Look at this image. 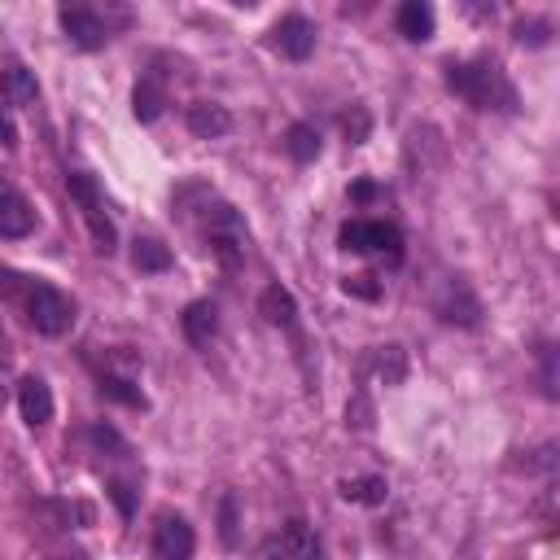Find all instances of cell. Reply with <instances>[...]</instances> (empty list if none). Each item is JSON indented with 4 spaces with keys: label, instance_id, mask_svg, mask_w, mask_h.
<instances>
[{
    "label": "cell",
    "instance_id": "31",
    "mask_svg": "<svg viewBox=\"0 0 560 560\" xmlns=\"http://www.w3.org/2000/svg\"><path fill=\"white\" fill-rule=\"evenodd\" d=\"M350 192H354V201H368V197H376V188H372V184H368V179H363V184H354V188H350Z\"/></svg>",
    "mask_w": 560,
    "mask_h": 560
},
{
    "label": "cell",
    "instance_id": "16",
    "mask_svg": "<svg viewBox=\"0 0 560 560\" xmlns=\"http://www.w3.org/2000/svg\"><path fill=\"white\" fill-rule=\"evenodd\" d=\"M398 31H402L411 44H424V39L433 35V9L420 4V0H407V4L398 9Z\"/></svg>",
    "mask_w": 560,
    "mask_h": 560
},
{
    "label": "cell",
    "instance_id": "10",
    "mask_svg": "<svg viewBox=\"0 0 560 560\" xmlns=\"http://www.w3.org/2000/svg\"><path fill=\"white\" fill-rule=\"evenodd\" d=\"M18 411H22V420H26L31 429H44V424L52 420V389H48L44 376H26V381L18 385Z\"/></svg>",
    "mask_w": 560,
    "mask_h": 560
},
{
    "label": "cell",
    "instance_id": "32",
    "mask_svg": "<svg viewBox=\"0 0 560 560\" xmlns=\"http://www.w3.org/2000/svg\"><path fill=\"white\" fill-rule=\"evenodd\" d=\"M66 560H88V556H66Z\"/></svg>",
    "mask_w": 560,
    "mask_h": 560
},
{
    "label": "cell",
    "instance_id": "3",
    "mask_svg": "<svg viewBox=\"0 0 560 560\" xmlns=\"http://www.w3.org/2000/svg\"><path fill=\"white\" fill-rule=\"evenodd\" d=\"M26 319H31L35 332L61 337V332L74 324V302H70L61 289L35 280V284H26Z\"/></svg>",
    "mask_w": 560,
    "mask_h": 560
},
{
    "label": "cell",
    "instance_id": "12",
    "mask_svg": "<svg viewBox=\"0 0 560 560\" xmlns=\"http://www.w3.org/2000/svg\"><path fill=\"white\" fill-rule=\"evenodd\" d=\"M179 328H184V337H188L192 346H210L214 332H219V311H214V302H188V311L179 315Z\"/></svg>",
    "mask_w": 560,
    "mask_h": 560
},
{
    "label": "cell",
    "instance_id": "29",
    "mask_svg": "<svg viewBox=\"0 0 560 560\" xmlns=\"http://www.w3.org/2000/svg\"><path fill=\"white\" fill-rule=\"evenodd\" d=\"M109 494H114V503H118V512H122V516H131V481H122V477H114V481H109Z\"/></svg>",
    "mask_w": 560,
    "mask_h": 560
},
{
    "label": "cell",
    "instance_id": "22",
    "mask_svg": "<svg viewBox=\"0 0 560 560\" xmlns=\"http://www.w3.org/2000/svg\"><path fill=\"white\" fill-rule=\"evenodd\" d=\"M337 241H341V249H350V254H368V249H372V219H350Z\"/></svg>",
    "mask_w": 560,
    "mask_h": 560
},
{
    "label": "cell",
    "instance_id": "21",
    "mask_svg": "<svg viewBox=\"0 0 560 560\" xmlns=\"http://www.w3.org/2000/svg\"><path fill=\"white\" fill-rule=\"evenodd\" d=\"M376 376H381L385 385H402V376H407V350H402L398 341L376 346Z\"/></svg>",
    "mask_w": 560,
    "mask_h": 560
},
{
    "label": "cell",
    "instance_id": "15",
    "mask_svg": "<svg viewBox=\"0 0 560 560\" xmlns=\"http://www.w3.org/2000/svg\"><path fill=\"white\" fill-rule=\"evenodd\" d=\"M258 315H262L267 324H276V328H289L293 315H298V302H293V293H289L284 284H267L262 298H258Z\"/></svg>",
    "mask_w": 560,
    "mask_h": 560
},
{
    "label": "cell",
    "instance_id": "9",
    "mask_svg": "<svg viewBox=\"0 0 560 560\" xmlns=\"http://www.w3.org/2000/svg\"><path fill=\"white\" fill-rule=\"evenodd\" d=\"M311 551H315V538H311L306 521H284L262 547L267 560H311Z\"/></svg>",
    "mask_w": 560,
    "mask_h": 560
},
{
    "label": "cell",
    "instance_id": "6",
    "mask_svg": "<svg viewBox=\"0 0 560 560\" xmlns=\"http://www.w3.org/2000/svg\"><path fill=\"white\" fill-rule=\"evenodd\" d=\"M149 551H153V560H192L197 534H192V525H188L184 516H171V512H166V516L158 521V529H153Z\"/></svg>",
    "mask_w": 560,
    "mask_h": 560
},
{
    "label": "cell",
    "instance_id": "25",
    "mask_svg": "<svg viewBox=\"0 0 560 560\" xmlns=\"http://www.w3.org/2000/svg\"><path fill=\"white\" fill-rule=\"evenodd\" d=\"M219 538L223 547H236V494H223L219 503Z\"/></svg>",
    "mask_w": 560,
    "mask_h": 560
},
{
    "label": "cell",
    "instance_id": "7",
    "mask_svg": "<svg viewBox=\"0 0 560 560\" xmlns=\"http://www.w3.org/2000/svg\"><path fill=\"white\" fill-rule=\"evenodd\" d=\"M271 48H276L280 57H289V61H306L311 48H315V26H311V18L284 13V18L271 26Z\"/></svg>",
    "mask_w": 560,
    "mask_h": 560
},
{
    "label": "cell",
    "instance_id": "8",
    "mask_svg": "<svg viewBox=\"0 0 560 560\" xmlns=\"http://www.w3.org/2000/svg\"><path fill=\"white\" fill-rule=\"evenodd\" d=\"M433 311H438L446 324H459V328H472V324L481 319V302H477V293L468 289V280H459V276L446 280V289H442V298L433 302Z\"/></svg>",
    "mask_w": 560,
    "mask_h": 560
},
{
    "label": "cell",
    "instance_id": "11",
    "mask_svg": "<svg viewBox=\"0 0 560 560\" xmlns=\"http://www.w3.org/2000/svg\"><path fill=\"white\" fill-rule=\"evenodd\" d=\"M184 122H188V131L201 136V140H219V136L232 131V114H228L223 105H214V101L188 105V109H184Z\"/></svg>",
    "mask_w": 560,
    "mask_h": 560
},
{
    "label": "cell",
    "instance_id": "27",
    "mask_svg": "<svg viewBox=\"0 0 560 560\" xmlns=\"http://www.w3.org/2000/svg\"><path fill=\"white\" fill-rule=\"evenodd\" d=\"M341 289H346V293H354V298H368V302L381 293V289L372 284V276H368V271H359V276H346V280H341Z\"/></svg>",
    "mask_w": 560,
    "mask_h": 560
},
{
    "label": "cell",
    "instance_id": "17",
    "mask_svg": "<svg viewBox=\"0 0 560 560\" xmlns=\"http://www.w3.org/2000/svg\"><path fill=\"white\" fill-rule=\"evenodd\" d=\"M337 490H341L346 503H363V508H376V503H385V494H389L385 477H346Z\"/></svg>",
    "mask_w": 560,
    "mask_h": 560
},
{
    "label": "cell",
    "instance_id": "30",
    "mask_svg": "<svg viewBox=\"0 0 560 560\" xmlns=\"http://www.w3.org/2000/svg\"><path fill=\"white\" fill-rule=\"evenodd\" d=\"M0 144L4 149H18V127H13V118L0 109Z\"/></svg>",
    "mask_w": 560,
    "mask_h": 560
},
{
    "label": "cell",
    "instance_id": "20",
    "mask_svg": "<svg viewBox=\"0 0 560 560\" xmlns=\"http://www.w3.org/2000/svg\"><path fill=\"white\" fill-rule=\"evenodd\" d=\"M162 105H166V92H162L153 79H140L136 92H131V114H136L140 122H153V118L162 114Z\"/></svg>",
    "mask_w": 560,
    "mask_h": 560
},
{
    "label": "cell",
    "instance_id": "19",
    "mask_svg": "<svg viewBox=\"0 0 560 560\" xmlns=\"http://www.w3.org/2000/svg\"><path fill=\"white\" fill-rule=\"evenodd\" d=\"M131 262H136V271H166L171 267V249L162 241H153V236H136L131 241Z\"/></svg>",
    "mask_w": 560,
    "mask_h": 560
},
{
    "label": "cell",
    "instance_id": "23",
    "mask_svg": "<svg viewBox=\"0 0 560 560\" xmlns=\"http://www.w3.org/2000/svg\"><path fill=\"white\" fill-rule=\"evenodd\" d=\"M101 394H109V398H118V402H127V407H144V394H140L136 381H127V376L101 372Z\"/></svg>",
    "mask_w": 560,
    "mask_h": 560
},
{
    "label": "cell",
    "instance_id": "18",
    "mask_svg": "<svg viewBox=\"0 0 560 560\" xmlns=\"http://www.w3.org/2000/svg\"><path fill=\"white\" fill-rule=\"evenodd\" d=\"M284 153H289L293 162H315V158H319V131H315L311 122H293V127L284 131Z\"/></svg>",
    "mask_w": 560,
    "mask_h": 560
},
{
    "label": "cell",
    "instance_id": "13",
    "mask_svg": "<svg viewBox=\"0 0 560 560\" xmlns=\"http://www.w3.org/2000/svg\"><path fill=\"white\" fill-rule=\"evenodd\" d=\"M31 228H35V210L26 206V197L0 188V236L18 241V236H26Z\"/></svg>",
    "mask_w": 560,
    "mask_h": 560
},
{
    "label": "cell",
    "instance_id": "28",
    "mask_svg": "<svg viewBox=\"0 0 560 560\" xmlns=\"http://www.w3.org/2000/svg\"><path fill=\"white\" fill-rule=\"evenodd\" d=\"M547 31H551L547 22H516V39H521V44H525V39H529V44H547Z\"/></svg>",
    "mask_w": 560,
    "mask_h": 560
},
{
    "label": "cell",
    "instance_id": "24",
    "mask_svg": "<svg viewBox=\"0 0 560 560\" xmlns=\"http://www.w3.org/2000/svg\"><path fill=\"white\" fill-rule=\"evenodd\" d=\"M368 127H372V118H368V109H363V105H354V109L341 118V131H346V140H350V144H363V140H368Z\"/></svg>",
    "mask_w": 560,
    "mask_h": 560
},
{
    "label": "cell",
    "instance_id": "5",
    "mask_svg": "<svg viewBox=\"0 0 560 560\" xmlns=\"http://www.w3.org/2000/svg\"><path fill=\"white\" fill-rule=\"evenodd\" d=\"M57 18H61L66 39H70V44H79V48H101V44L114 35L109 18H105L101 9H88V4H61V9H57Z\"/></svg>",
    "mask_w": 560,
    "mask_h": 560
},
{
    "label": "cell",
    "instance_id": "4",
    "mask_svg": "<svg viewBox=\"0 0 560 560\" xmlns=\"http://www.w3.org/2000/svg\"><path fill=\"white\" fill-rule=\"evenodd\" d=\"M66 188H70V197L79 201L83 223H88V232H92L96 249H101V254H114V223H109V214H105V201H101L96 179H92L88 171H74V175L66 179Z\"/></svg>",
    "mask_w": 560,
    "mask_h": 560
},
{
    "label": "cell",
    "instance_id": "14",
    "mask_svg": "<svg viewBox=\"0 0 560 560\" xmlns=\"http://www.w3.org/2000/svg\"><path fill=\"white\" fill-rule=\"evenodd\" d=\"M35 74L26 70V66H18V61H9L4 70H0V96H4V105H31L35 101Z\"/></svg>",
    "mask_w": 560,
    "mask_h": 560
},
{
    "label": "cell",
    "instance_id": "26",
    "mask_svg": "<svg viewBox=\"0 0 560 560\" xmlns=\"http://www.w3.org/2000/svg\"><path fill=\"white\" fill-rule=\"evenodd\" d=\"M346 424L350 429H372V402H368V394H354L346 402Z\"/></svg>",
    "mask_w": 560,
    "mask_h": 560
},
{
    "label": "cell",
    "instance_id": "1",
    "mask_svg": "<svg viewBox=\"0 0 560 560\" xmlns=\"http://www.w3.org/2000/svg\"><path fill=\"white\" fill-rule=\"evenodd\" d=\"M446 88L459 92L477 109H516V92H512L508 74L499 70V61H490V57L451 61L446 66Z\"/></svg>",
    "mask_w": 560,
    "mask_h": 560
},
{
    "label": "cell",
    "instance_id": "2",
    "mask_svg": "<svg viewBox=\"0 0 560 560\" xmlns=\"http://www.w3.org/2000/svg\"><path fill=\"white\" fill-rule=\"evenodd\" d=\"M201 232H206L210 254H214L223 267H241V258H245V223H241V214H236L228 201H210V206H206Z\"/></svg>",
    "mask_w": 560,
    "mask_h": 560
}]
</instances>
